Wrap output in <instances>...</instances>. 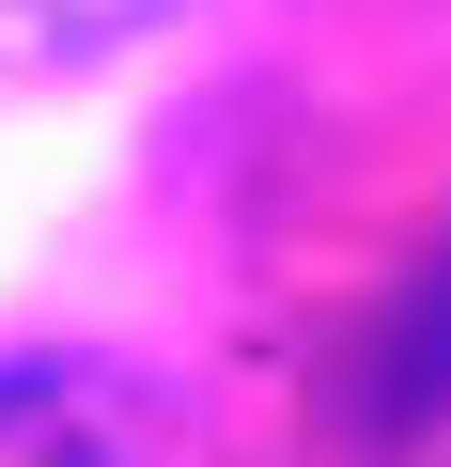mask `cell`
I'll return each instance as SVG.
<instances>
[{
    "instance_id": "cell-2",
    "label": "cell",
    "mask_w": 451,
    "mask_h": 467,
    "mask_svg": "<svg viewBox=\"0 0 451 467\" xmlns=\"http://www.w3.org/2000/svg\"><path fill=\"white\" fill-rule=\"evenodd\" d=\"M156 16H171V0H0V63L47 78V63H94L125 32H156Z\"/></svg>"
},
{
    "instance_id": "cell-1",
    "label": "cell",
    "mask_w": 451,
    "mask_h": 467,
    "mask_svg": "<svg viewBox=\"0 0 451 467\" xmlns=\"http://www.w3.org/2000/svg\"><path fill=\"white\" fill-rule=\"evenodd\" d=\"M420 420H451V234L358 343V436H420Z\"/></svg>"
}]
</instances>
